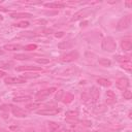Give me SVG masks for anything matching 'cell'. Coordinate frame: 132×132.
I'll return each instance as SVG.
<instances>
[{
  "mask_svg": "<svg viewBox=\"0 0 132 132\" xmlns=\"http://www.w3.org/2000/svg\"><path fill=\"white\" fill-rule=\"evenodd\" d=\"M101 47H102L103 51H106V52H113V51H116V48H117V43H116V41H114V39H113L112 37L107 36V37H105V38L102 40V42H101Z\"/></svg>",
  "mask_w": 132,
  "mask_h": 132,
  "instance_id": "obj_1",
  "label": "cell"
},
{
  "mask_svg": "<svg viewBox=\"0 0 132 132\" xmlns=\"http://www.w3.org/2000/svg\"><path fill=\"white\" fill-rule=\"evenodd\" d=\"M57 91L56 88H48V89H43V90H40L36 93L35 95V100L36 101H42L44 99H46L48 96H51L53 93H55Z\"/></svg>",
  "mask_w": 132,
  "mask_h": 132,
  "instance_id": "obj_2",
  "label": "cell"
},
{
  "mask_svg": "<svg viewBox=\"0 0 132 132\" xmlns=\"http://www.w3.org/2000/svg\"><path fill=\"white\" fill-rule=\"evenodd\" d=\"M131 21H132V15L131 14H127V15L123 16L119 21V23L117 25V29L118 30H125V29L129 28L130 25H131Z\"/></svg>",
  "mask_w": 132,
  "mask_h": 132,
  "instance_id": "obj_3",
  "label": "cell"
},
{
  "mask_svg": "<svg viewBox=\"0 0 132 132\" xmlns=\"http://www.w3.org/2000/svg\"><path fill=\"white\" fill-rule=\"evenodd\" d=\"M79 57V54L77 51H72L70 53H67L63 56H61V61L62 62H66V63H69V62H73L75 61L76 59H78Z\"/></svg>",
  "mask_w": 132,
  "mask_h": 132,
  "instance_id": "obj_4",
  "label": "cell"
},
{
  "mask_svg": "<svg viewBox=\"0 0 132 132\" xmlns=\"http://www.w3.org/2000/svg\"><path fill=\"white\" fill-rule=\"evenodd\" d=\"M38 114H41V116H55L57 114L58 112H60V109L59 108H56V107H43L39 110L36 111Z\"/></svg>",
  "mask_w": 132,
  "mask_h": 132,
  "instance_id": "obj_5",
  "label": "cell"
},
{
  "mask_svg": "<svg viewBox=\"0 0 132 132\" xmlns=\"http://www.w3.org/2000/svg\"><path fill=\"white\" fill-rule=\"evenodd\" d=\"M16 71H42L41 67L33 66V65H22L15 68Z\"/></svg>",
  "mask_w": 132,
  "mask_h": 132,
  "instance_id": "obj_6",
  "label": "cell"
},
{
  "mask_svg": "<svg viewBox=\"0 0 132 132\" xmlns=\"http://www.w3.org/2000/svg\"><path fill=\"white\" fill-rule=\"evenodd\" d=\"M90 12H91V11H90L89 9H86V8L80 9V10H78L76 13H74V15L72 16L71 21L74 22V21H78V20H80V19H84V18H86Z\"/></svg>",
  "mask_w": 132,
  "mask_h": 132,
  "instance_id": "obj_7",
  "label": "cell"
},
{
  "mask_svg": "<svg viewBox=\"0 0 132 132\" xmlns=\"http://www.w3.org/2000/svg\"><path fill=\"white\" fill-rule=\"evenodd\" d=\"M116 85H117L118 89H120V90H122V91H125V90H127V88L129 87V80H128V78H126V77H121V78L117 79Z\"/></svg>",
  "mask_w": 132,
  "mask_h": 132,
  "instance_id": "obj_8",
  "label": "cell"
},
{
  "mask_svg": "<svg viewBox=\"0 0 132 132\" xmlns=\"http://www.w3.org/2000/svg\"><path fill=\"white\" fill-rule=\"evenodd\" d=\"M11 112L15 118H26L27 117V112L18 106H11Z\"/></svg>",
  "mask_w": 132,
  "mask_h": 132,
  "instance_id": "obj_9",
  "label": "cell"
},
{
  "mask_svg": "<svg viewBox=\"0 0 132 132\" xmlns=\"http://www.w3.org/2000/svg\"><path fill=\"white\" fill-rule=\"evenodd\" d=\"M26 81L25 78H23L22 76L21 77H6L4 82L7 84V85H11V84H24Z\"/></svg>",
  "mask_w": 132,
  "mask_h": 132,
  "instance_id": "obj_10",
  "label": "cell"
},
{
  "mask_svg": "<svg viewBox=\"0 0 132 132\" xmlns=\"http://www.w3.org/2000/svg\"><path fill=\"white\" fill-rule=\"evenodd\" d=\"M116 101H117V97H116L114 92L111 90H108L106 92V103L107 104H113Z\"/></svg>",
  "mask_w": 132,
  "mask_h": 132,
  "instance_id": "obj_11",
  "label": "cell"
},
{
  "mask_svg": "<svg viewBox=\"0 0 132 132\" xmlns=\"http://www.w3.org/2000/svg\"><path fill=\"white\" fill-rule=\"evenodd\" d=\"M10 16L12 19H30L33 15L28 12H13L10 14Z\"/></svg>",
  "mask_w": 132,
  "mask_h": 132,
  "instance_id": "obj_12",
  "label": "cell"
},
{
  "mask_svg": "<svg viewBox=\"0 0 132 132\" xmlns=\"http://www.w3.org/2000/svg\"><path fill=\"white\" fill-rule=\"evenodd\" d=\"M47 128L50 132H58L62 128V126L56 122H47Z\"/></svg>",
  "mask_w": 132,
  "mask_h": 132,
  "instance_id": "obj_13",
  "label": "cell"
},
{
  "mask_svg": "<svg viewBox=\"0 0 132 132\" xmlns=\"http://www.w3.org/2000/svg\"><path fill=\"white\" fill-rule=\"evenodd\" d=\"M121 46L124 51H130L132 48V41L130 38H126V39H123L122 42H121Z\"/></svg>",
  "mask_w": 132,
  "mask_h": 132,
  "instance_id": "obj_14",
  "label": "cell"
},
{
  "mask_svg": "<svg viewBox=\"0 0 132 132\" xmlns=\"http://www.w3.org/2000/svg\"><path fill=\"white\" fill-rule=\"evenodd\" d=\"M73 99H74V96H73L71 93H65V94H63V96L61 97L62 102L65 103V104H68V103L72 102Z\"/></svg>",
  "mask_w": 132,
  "mask_h": 132,
  "instance_id": "obj_15",
  "label": "cell"
},
{
  "mask_svg": "<svg viewBox=\"0 0 132 132\" xmlns=\"http://www.w3.org/2000/svg\"><path fill=\"white\" fill-rule=\"evenodd\" d=\"M44 6L48 8H62L65 6V4L61 2H52V3H45Z\"/></svg>",
  "mask_w": 132,
  "mask_h": 132,
  "instance_id": "obj_16",
  "label": "cell"
},
{
  "mask_svg": "<svg viewBox=\"0 0 132 132\" xmlns=\"http://www.w3.org/2000/svg\"><path fill=\"white\" fill-rule=\"evenodd\" d=\"M3 48L6 50V51H11V52H13V51L20 50V48H21V45H20V44H15V43H10V44H5V45L3 46Z\"/></svg>",
  "mask_w": 132,
  "mask_h": 132,
  "instance_id": "obj_17",
  "label": "cell"
},
{
  "mask_svg": "<svg viewBox=\"0 0 132 132\" xmlns=\"http://www.w3.org/2000/svg\"><path fill=\"white\" fill-rule=\"evenodd\" d=\"M29 100H31L30 96H18V97L13 98V101H15V102H26Z\"/></svg>",
  "mask_w": 132,
  "mask_h": 132,
  "instance_id": "obj_18",
  "label": "cell"
},
{
  "mask_svg": "<svg viewBox=\"0 0 132 132\" xmlns=\"http://www.w3.org/2000/svg\"><path fill=\"white\" fill-rule=\"evenodd\" d=\"M97 82L100 86H102V87H109L111 85V82L108 79H106V78H98L97 79Z\"/></svg>",
  "mask_w": 132,
  "mask_h": 132,
  "instance_id": "obj_19",
  "label": "cell"
},
{
  "mask_svg": "<svg viewBox=\"0 0 132 132\" xmlns=\"http://www.w3.org/2000/svg\"><path fill=\"white\" fill-rule=\"evenodd\" d=\"M98 97H99V91H98V89L96 87H93L92 91H91V98L95 101V100L98 99Z\"/></svg>",
  "mask_w": 132,
  "mask_h": 132,
  "instance_id": "obj_20",
  "label": "cell"
},
{
  "mask_svg": "<svg viewBox=\"0 0 132 132\" xmlns=\"http://www.w3.org/2000/svg\"><path fill=\"white\" fill-rule=\"evenodd\" d=\"M71 45H72V42H70V41H64V42L59 43L58 44V47L59 48H62V50H66V48L71 47Z\"/></svg>",
  "mask_w": 132,
  "mask_h": 132,
  "instance_id": "obj_21",
  "label": "cell"
},
{
  "mask_svg": "<svg viewBox=\"0 0 132 132\" xmlns=\"http://www.w3.org/2000/svg\"><path fill=\"white\" fill-rule=\"evenodd\" d=\"M13 58L14 59H16V60H29L30 58H32L31 56H29V55H24V54H16V55H14L13 56Z\"/></svg>",
  "mask_w": 132,
  "mask_h": 132,
  "instance_id": "obj_22",
  "label": "cell"
},
{
  "mask_svg": "<svg viewBox=\"0 0 132 132\" xmlns=\"http://www.w3.org/2000/svg\"><path fill=\"white\" fill-rule=\"evenodd\" d=\"M116 59H117V61L121 62L122 64L123 63H129L130 62V58L128 56H118V57H116Z\"/></svg>",
  "mask_w": 132,
  "mask_h": 132,
  "instance_id": "obj_23",
  "label": "cell"
},
{
  "mask_svg": "<svg viewBox=\"0 0 132 132\" xmlns=\"http://www.w3.org/2000/svg\"><path fill=\"white\" fill-rule=\"evenodd\" d=\"M98 62H99L100 65H102V66H106V67H108V66L111 65L110 60H108V59H106V58H100Z\"/></svg>",
  "mask_w": 132,
  "mask_h": 132,
  "instance_id": "obj_24",
  "label": "cell"
},
{
  "mask_svg": "<svg viewBox=\"0 0 132 132\" xmlns=\"http://www.w3.org/2000/svg\"><path fill=\"white\" fill-rule=\"evenodd\" d=\"M15 27H19V28H27L29 25H30V23L29 22H27V21H22V22H19V23H15V24H13Z\"/></svg>",
  "mask_w": 132,
  "mask_h": 132,
  "instance_id": "obj_25",
  "label": "cell"
},
{
  "mask_svg": "<svg viewBox=\"0 0 132 132\" xmlns=\"http://www.w3.org/2000/svg\"><path fill=\"white\" fill-rule=\"evenodd\" d=\"M39 106H40L39 103H32V104H27V105H26V108H27L28 110H34V109H36V108L39 107Z\"/></svg>",
  "mask_w": 132,
  "mask_h": 132,
  "instance_id": "obj_26",
  "label": "cell"
},
{
  "mask_svg": "<svg viewBox=\"0 0 132 132\" xmlns=\"http://www.w3.org/2000/svg\"><path fill=\"white\" fill-rule=\"evenodd\" d=\"M38 76H39V74H36V73H33V74L32 73H26L22 77L26 79V78H35V77H38Z\"/></svg>",
  "mask_w": 132,
  "mask_h": 132,
  "instance_id": "obj_27",
  "label": "cell"
},
{
  "mask_svg": "<svg viewBox=\"0 0 132 132\" xmlns=\"http://www.w3.org/2000/svg\"><path fill=\"white\" fill-rule=\"evenodd\" d=\"M123 96H124L125 99L129 100V99H131V97H132V93H131V91H129V90H125L124 93H123Z\"/></svg>",
  "mask_w": 132,
  "mask_h": 132,
  "instance_id": "obj_28",
  "label": "cell"
},
{
  "mask_svg": "<svg viewBox=\"0 0 132 132\" xmlns=\"http://www.w3.org/2000/svg\"><path fill=\"white\" fill-rule=\"evenodd\" d=\"M78 116V112L77 111H68L66 113V117L67 118H71V119H74V118H77Z\"/></svg>",
  "mask_w": 132,
  "mask_h": 132,
  "instance_id": "obj_29",
  "label": "cell"
},
{
  "mask_svg": "<svg viewBox=\"0 0 132 132\" xmlns=\"http://www.w3.org/2000/svg\"><path fill=\"white\" fill-rule=\"evenodd\" d=\"M24 48H25V51H34V50H36L37 48V45L36 44H27L26 46H24Z\"/></svg>",
  "mask_w": 132,
  "mask_h": 132,
  "instance_id": "obj_30",
  "label": "cell"
},
{
  "mask_svg": "<svg viewBox=\"0 0 132 132\" xmlns=\"http://www.w3.org/2000/svg\"><path fill=\"white\" fill-rule=\"evenodd\" d=\"M37 63H39V64H47V63H50V59H46V58L37 59Z\"/></svg>",
  "mask_w": 132,
  "mask_h": 132,
  "instance_id": "obj_31",
  "label": "cell"
},
{
  "mask_svg": "<svg viewBox=\"0 0 132 132\" xmlns=\"http://www.w3.org/2000/svg\"><path fill=\"white\" fill-rule=\"evenodd\" d=\"M121 67L126 69V70H128V71H131V64H130V62L129 63H123L121 65Z\"/></svg>",
  "mask_w": 132,
  "mask_h": 132,
  "instance_id": "obj_32",
  "label": "cell"
},
{
  "mask_svg": "<svg viewBox=\"0 0 132 132\" xmlns=\"http://www.w3.org/2000/svg\"><path fill=\"white\" fill-rule=\"evenodd\" d=\"M55 36H56L57 38H60V37L64 36V32H58V33H56V34H55Z\"/></svg>",
  "mask_w": 132,
  "mask_h": 132,
  "instance_id": "obj_33",
  "label": "cell"
},
{
  "mask_svg": "<svg viewBox=\"0 0 132 132\" xmlns=\"http://www.w3.org/2000/svg\"><path fill=\"white\" fill-rule=\"evenodd\" d=\"M58 132H70V131H69V130H67V129H64V128L62 127V128H61V129H60Z\"/></svg>",
  "mask_w": 132,
  "mask_h": 132,
  "instance_id": "obj_34",
  "label": "cell"
},
{
  "mask_svg": "<svg viewBox=\"0 0 132 132\" xmlns=\"http://www.w3.org/2000/svg\"><path fill=\"white\" fill-rule=\"evenodd\" d=\"M5 74H6V73H5L4 71L0 70V78H1V77H4V76H5Z\"/></svg>",
  "mask_w": 132,
  "mask_h": 132,
  "instance_id": "obj_35",
  "label": "cell"
},
{
  "mask_svg": "<svg viewBox=\"0 0 132 132\" xmlns=\"http://www.w3.org/2000/svg\"><path fill=\"white\" fill-rule=\"evenodd\" d=\"M0 10H2V11H7V9H6L5 7H2V6H0Z\"/></svg>",
  "mask_w": 132,
  "mask_h": 132,
  "instance_id": "obj_36",
  "label": "cell"
},
{
  "mask_svg": "<svg viewBox=\"0 0 132 132\" xmlns=\"http://www.w3.org/2000/svg\"><path fill=\"white\" fill-rule=\"evenodd\" d=\"M126 5H127V6H130V5H132V1H129V2H126Z\"/></svg>",
  "mask_w": 132,
  "mask_h": 132,
  "instance_id": "obj_37",
  "label": "cell"
},
{
  "mask_svg": "<svg viewBox=\"0 0 132 132\" xmlns=\"http://www.w3.org/2000/svg\"><path fill=\"white\" fill-rule=\"evenodd\" d=\"M0 20H3V16H2L1 14H0Z\"/></svg>",
  "mask_w": 132,
  "mask_h": 132,
  "instance_id": "obj_38",
  "label": "cell"
}]
</instances>
